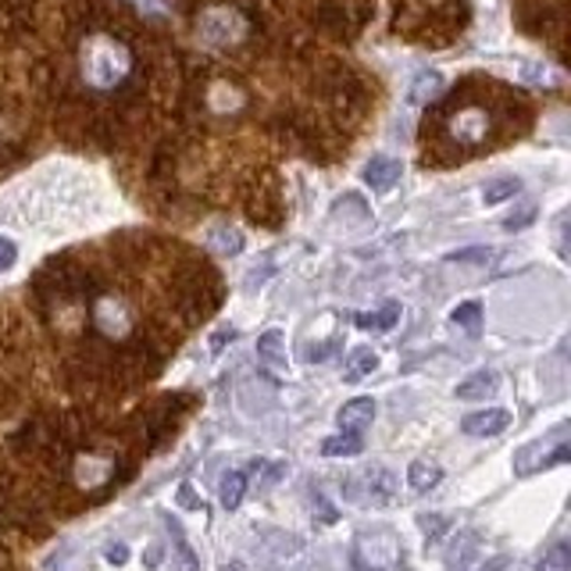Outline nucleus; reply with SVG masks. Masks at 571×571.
<instances>
[{"instance_id":"1","label":"nucleus","mask_w":571,"mask_h":571,"mask_svg":"<svg viewBox=\"0 0 571 571\" xmlns=\"http://www.w3.org/2000/svg\"><path fill=\"white\" fill-rule=\"evenodd\" d=\"M129 65V54H125V46L115 43L111 37H93L83 51V72L86 79L97 90H107L115 86V79L122 75V69Z\"/></svg>"},{"instance_id":"2","label":"nucleus","mask_w":571,"mask_h":571,"mask_svg":"<svg viewBox=\"0 0 571 571\" xmlns=\"http://www.w3.org/2000/svg\"><path fill=\"white\" fill-rule=\"evenodd\" d=\"M507 422H511V415L500 411V407H494V411H479V415H468L461 428L468 436H497L507 428Z\"/></svg>"},{"instance_id":"3","label":"nucleus","mask_w":571,"mask_h":571,"mask_svg":"<svg viewBox=\"0 0 571 571\" xmlns=\"http://www.w3.org/2000/svg\"><path fill=\"white\" fill-rule=\"evenodd\" d=\"M396 172H401V165H396L393 157L378 154L368 162V168H364V183H368L372 189H390L393 179H396Z\"/></svg>"},{"instance_id":"4","label":"nucleus","mask_w":571,"mask_h":571,"mask_svg":"<svg viewBox=\"0 0 571 571\" xmlns=\"http://www.w3.org/2000/svg\"><path fill=\"white\" fill-rule=\"evenodd\" d=\"M375 415V404L368 401V396H357V401H351L343 411H340V425L346 428V433H357L361 425H368Z\"/></svg>"},{"instance_id":"5","label":"nucleus","mask_w":571,"mask_h":571,"mask_svg":"<svg viewBox=\"0 0 571 571\" xmlns=\"http://www.w3.org/2000/svg\"><path fill=\"white\" fill-rule=\"evenodd\" d=\"M407 482L418 489V494H425V489H433L439 482V468L428 465V461H415L407 468Z\"/></svg>"},{"instance_id":"6","label":"nucleus","mask_w":571,"mask_h":571,"mask_svg":"<svg viewBox=\"0 0 571 571\" xmlns=\"http://www.w3.org/2000/svg\"><path fill=\"white\" fill-rule=\"evenodd\" d=\"M497 390V375L494 372H479V375H471V378H465L461 386H457V396H482V393H494Z\"/></svg>"},{"instance_id":"7","label":"nucleus","mask_w":571,"mask_h":571,"mask_svg":"<svg viewBox=\"0 0 571 571\" xmlns=\"http://www.w3.org/2000/svg\"><path fill=\"white\" fill-rule=\"evenodd\" d=\"M393 489H396V482H393V475L390 471H368V494H372V500L375 503H390L393 500Z\"/></svg>"},{"instance_id":"8","label":"nucleus","mask_w":571,"mask_h":571,"mask_svg":"<svg viewBox=\"0 0 571 571\" xmlns=\"http://www.w3.org/2000/svg\"><path fill=\"white\" fill-rule=\"evenodd\" d=\"M361 450V436L357 433H346V436H336V439H325L322 443V454L325 457H340V454H357Z\"/></svg>"},{"instance_id":"9","label":"nucleus","mask_w":571,"mask_h":571,"mask_svg":"<svg viewBox=\"0 0 571 571\" xmlns=\"http://www.w3.org/2000/svg\"><path fill=\"white\" fill-rule=\"evenodd\" d=\"M243 489H247V475L243 471H232L229 479L221 482V503H226V507H240Z\"/></svg>"},{"instance_id":"10","label":"nucleus","mask_w":571,"mask_h":571,"mask_svg":"<svg viewBox=\"0 0 571 571\" xmlns=\"http://www.w3.org/2000/svg\"><path fill=\"white\" fill-rule=\"evenodd\" d=\"M454 325L468 329L471 336H475V332H479V325H482V308L475 304V300H468V304H461V308L454 311Z\"/></svg>"},{"instance_id":"11","label":"nucleus","mask_w":571,"mask_h":571,"mask_svg":"<svg viewBox=\"0 0 571 571\" xmlns=\"http://www.w3.org/2000/svg\"><path fill=\"white\" fill-rule=\"evenodd\" d=\"M396 319H401V308H396V304H386L383 311H375V314H361L357 325H364V329H390Z\"/></svg>"},{"instance_id":"12","label":"nucleus","mask_w":571,"mask_h":571,"mask_svg":"<svg viewBox=\"0 0 571 571\" xmlns=\"http://www.w3.org/2000/svg\"><path fill=\"white\" fill-rule=\"evenodd\" d=\"M375 364H378V357H375L372 351H357V354L351 357V368H346V383H357L361 375L375 372Z\"/></svg>"},{"instance_id":"13","label":"nucleus","mask_w":571,"mask_h":571,"mask_svg":"<svg viewBox=\"0 0 571 571\" xmlns=\"http://www.w3.org/2000/svg\"><path fill=\"white\" fill-rule=\"evenodd\" d=\"M515 194H518V179H500V183H494V186L482 189V200L489 204V208H494V204H500V200H507V197H515Z\"/></svg>"},{"instance_id":"14","label":"nucleus","mask_w":571,"mask_h":571,"mask_svg":"<svg viewBox=\"0 0 571 571\" xmlns=\"http://www.w3.org/2000/svg\"><path fill=\"white\" fill-rule=\"evenodd\" d=\"M539 571H568V547H553L543 561H539Z\"/></svg>"},{"instance_id":"15","label":"nucleus","mask_w":571,"mask_h":571,"mask_svg":"<svg viewBox=\"0 0 571 571\" xmlns=\"http://www.w3.org/2000/svg\"><path fill=\"white\" fill-rule=\"evenodd\" d=\"M279 343H282L279 332H264L261 343H258V354H261L264 361H282V357H279Z\"/></svg>"},{"instance_id":"16","label":"nucleus","mask_w":571,"mask_h":571,"mask_svg":"<svg viewBox=\"0 0 571 571\" xmlns=\"http://www.w3.org/2000/svg\"><path fill=\"white\" fill-rule=\"evenodd\" d=\"M19 261V247H14L11 240H4V236H0V272H8V268Z\"/></svg>"},{"instance_id":"17","label":"nucleus","mask_w":571,"mask_h":571,"mask_svg":"<svg viewBox=\"0 0 571 571\" xmlns=\"http://www.w3.org/2000/svg\"><path fill=\"white\" fill-rule=\"evenodd\" d=\"M176 550H179V571H197V558H194V550L186 547L183 536H176Z\"/></svg>"},{"instance_id":"18","label":"nucleus","mask_w":571,"mask_h":571,"mask_svg":"<svg viewBox=\"0 0 571 571\" xmlns=\"http://www.w3.org/2000/svg\"><path fill=\"white\" fill-rule=\"evenodd\" d=\"M482 571H486V568H482ZM489 571H503V561L497 558V561H494V568H489Z\"/></svg>"}]
</instances>
